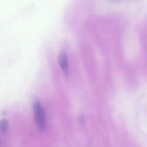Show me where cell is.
Listing matches in <instances>:
<instances>
[{"instance_id":"1","label":"cell","mask_w":147,"mask_h":147,"mask_svg":"<svg viewBox=\"0 0 147 147\" xmlns=\"http://www.w3.org/2000/svg\"><path fill=\"white\" fill-rule=\"evenodd\" d=\"M34 118L39 129L43 130L45 125V112L40 103L36 101L34 104Z\"/></svg>"},{"instance_id":"2","label":"cell","mask_w":147,"mask_h":147,"mask_svg":"<svg viewBox=\"0 0 147 147\" xmlns=\"http://www.w3.org/2000/svg\"><path fill=\"white\" fill-rule=\"evenodd\" d=\"M59 63L63 71L66 76L69 75L68 59L66 53L64 51L61 52L59 56Z\"/></svg>"},{"instance_id":"3","label":"cell","mask_w":147,"mask_h":147,"mask_svg":"<svg viewBox=\"0 0 147 147\" xmlns=\"http://www.w3.org/2000/svg\"><path fill=\"white\" fill-rule=\"evenodd\" d=\"M8 127L7 121L3 119L0 120V131L2 133H4L7 131Z\"/></svg>"},{"instance_id":"4","label":"cell","mask_w":147,"mask_h":147,"mask_svg":"<svg viewBox=\"0 0 147 147\" xmlns=\"http://www.w3.org/2000/svg\"><path fill=\"white\" fill-rule=\"evenodd\" d=\"M110 1H120L121 0H110Z\"/></svg>"}]
</instances>
